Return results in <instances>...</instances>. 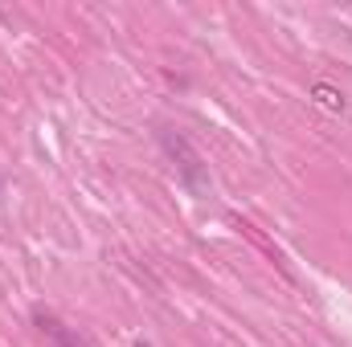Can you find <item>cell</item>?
Returning <instances> with one entry per match:
<instances>
[{
  "mask_svg": "<svg viewBox=\"0 0 352 347\" xmlns=\"http://www.w3.org/2000/svg\"><path fill=\"white\" fill-rule=\"evenodd\" d=\"M33 319H37V327H41V335H45V339H50L54 347H94V344L87 339V335H82V331H74V327H66L62 319H54V315H45V311H37Z\"/></svg>",
  "mask_w": 352,
  "mask_h": 347,
  "instance_id": "1",
  "label": "cell"
},
{
  "mask_svg": "<svg viewBox=\"0 0 352 347\" xmlns=\"http://www.w3.org/2000/svg\"><path fill=\"white\" fill-rule=\"evenodd\" d=\"M316 94H320V102H324L328 110H344V98H340L336 90H328V86H316Z\"/></svg>",
  "mask_w": 352,
  "mask_h": 347,
  "instance_id": "2",
  "label": "cell"
}]
</instances>
